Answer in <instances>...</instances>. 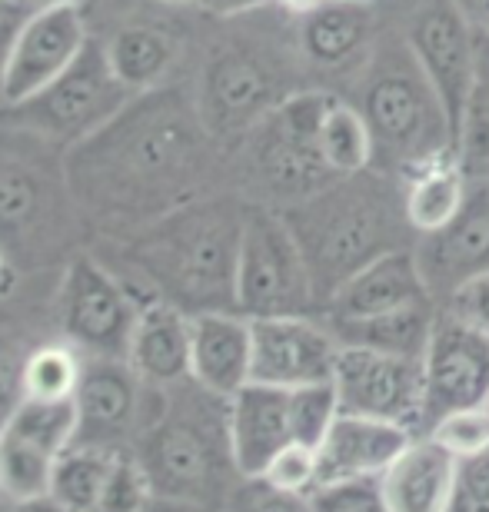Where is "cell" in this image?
<instances>
[{
	"label": "cell",
	"instance_id": "6da1fadb",
	"mask_svg": "<svg viewBox=\"0 0 489 512\" xmlns=\"http://www.w3.org/2000/svg\"><path fill=\"white\" fill-rule=\"evenodd\" d=\"M217 150L187 84L140 90L117 117L67 147L80 220L110 240L134 237L207 193Z\"/></svg>",
	"mask_w": 489,
	"mask_h": 512
},
{
	"label": "cell",
	"instance_id": "7a4b0ae2",
	"mask_svg": "<svg viewBox=\"0 0 489 512\" xmlns=\"http://www.w3.org/2000/svg\"><path fill=\"white\" fill-rule=\"evenodd\" d=\"M247 207L233 193H203L163 213L127 240H114L154 300L180 310H237V256Z\"/></svg>",
	"mask_w": 489,
	"mask_h": 512
},
{
	"label": "cell",
	"instance_id": "3957f363",
	"mask_svg": "<svg viewBox=\"0 0 489 512\" xmlns=\"http://www.w3.org/2000/svg\"><path fill=\"white\" fill-rule=\"evenodd\" d=\"M280 213L307 256L317 306L330 300L336 286L360 266L406 247L403 230H410L403 193L396 197L390 183L370 170L336 177L330 187L280 207Z\"/></svg>",
	"mask_w": 489,
	"mask_h": 512
},
{
	"label": "cell",
	"instance_id": "277c9868",
	"mask_svg": "<svg viewBox=\"0 0 489 512\" xmlns=\"http://www.w3.org/2000/svg\"><path fill=\"white\" fill-rule=\"evenodd\" d=\"M134 453L154 496L223 512L240 479L230 446V399L210 393L193 376L167 386L163 409L137 436Z\"/></svg>",
	"mask_w": 489,
	"mask_h": 512
},
{
	"label": "cell",
	"instance_id": "5b68a950",
	"mask_svg": "<svg viewBox=\"0 0 489 512\" xmlns=\"http://www.w3.org/2000/svg\"><path fill=\"white\" fill-rule=\"evenodd\" d=\"M80 227L67 147L0 117V250L14 266H40L74 250Z\"/></svg>",
	"mask_w": 489,
	"mask_h": 512
},
{
	"label": "cell",
	"instance_id": "8992f818",
	"mask_svg": "<svg viewBox=\"0 0 489 512\" xmlns=\"http://www.w3.org/2000/svg\"><path fill=\"white\" fill-rule=\"evenodd\" d=\"M356 107L370 124L376 157L396 163L403 173L440 153H453L440 97L406 40H383L376 47Z\"/></svg>",
	"mask_w": 489,
	"mask_h": 512
},
{
	"label": "cell",
	"instance_id": "52a82bcc",
	"mask_svg": "<svg viewBox=\"0 0 489 512\" xmlns=\"http://www.w3.org/2000/svg\"><path fill=\"white\" fill-rule=\"evenodd\" d=\"M330 100L320 90H293L237 143L243 170L267 197V207H273V200L290 207L336 180L320 150V127Z\"/></svg>",
	"mask_w": 489,
	"mask_h": 512
},
{
	"label": "cell",
	"instance_id": "ba28073f",
	"mask_svg": "<svg viewBox=\"0 0 489 512\" xmlns=\"http://www.w3.org/2000/svg\"><path fill=\"white\" fill-rule=\"evenodd\" d=\"M197 107L220 147H237L280 100H287L290 70L273 47L250 37H223L210 44L197 80Z\"/></svg>",
	"mask_w": 489,
	"mask_h": 512
},
{
	"label": "cell",
	"instance_id": "9c48e42d",
	"mask_svg": "<svg viewBox=\"0 0 489 512\" xmlns=\"http://www.w3.org/2000/svg\"><path fill=\"white\" fill-rule=\"evenodd\" d=\"M317 310L313 276L283 213L267 203H250L237 256V313L310 316Z\"/></svg>",
	"mask_w": 489,
	"mask_h": 512
},
{
	"label": "cell",
	"instance_id": "30bf717a",
	"mask_svg": "<svg viewBox=\"0 0 489 512\" xmlns=\"http://www.w3.org/2000/svg\"><path fill=\"white\" fill-rule=\"evenodd\" d=\"M130 97L134 90L114 74L104 44L90 37L64 74L50 80L40 94L27 97L24 104L0 107V117L40 133L60 147H74L77 140L90 137L110 117H117L130 104Z\"/></svg>",
	"mask_w": 489,
	"mask_h": 512
},
{
	"label": "cell",
	"instance_id": "8fae6325",
	"mask_svg": "<svg viewBox=\"0 0 489 512\" xmlns=\"http://www.w3.org/2000/svg\"><path fill=\"white\" fill-rule=\"evenodd\" d=\"M140 303L100 256H70L60 276L57 316L70 346L87 356H124Z\"/></svg>",
	"mask_w": 489,
	"mask_h": 512
},
{
	"label": "cell",
	"instance_id": "7c38bea8",
	"mask_svg": "<svg viewBox=\"0 0 489 512\" xmlns=\"http://www.w3.org/2000/svg\"><path fill=\"white\" fill-rule=\"evenodd\" d=\"M406 44L440 97L446 127H450V147L460 157L476 77V27L456 0H433L413 14L406 27Z\"/></svg>",
	"mask_w": 489,
	"mask_h": 512
},
{
	"label": "cell",
	"instance_id": "4fadbf2b",
	"mask_svg": "<svg viewBox=\"0 0 489 512\" xmlns=\"http://www.w3.org/2000/svg\"><path fill=\"white\" fill-rule=\"evenodd\" d=\"M167 386H150L137 376L124 356H87L80 373L74 406V443L134 446L137 436L163 409Z\"/></svg>",
	"mask_w": 489,
	"mask_h": 512
},
{
	"label": "cell",
	"instance_id": "5bb4252c",
	"mask_svg": "<svg viewBox=\"0 0 489 512\" xmlns=\"http://www.w3.org/2000/svg\"><path fill=\"white\" fill-rule=\"evenodd\" d=\"M74 433V399H20L14 413L0 423V496L10 506L50 496L57 459L74 443Z\"/></svg>",
	"mask_w": 489,
	"mask_h": 512
},
{
	"label": "cell",
	"instance_id": "9a60e30c",
	"mask_svg": "<svg viewBox=\"0 0 489 512\" xmlns=\"http://www.w3.org/2000/svg\"><path fill=\"white\" fill-rule=\"evenodd\" d=\"M340 413L373 416L406 426L423 436L426 429V370L413 356L376 353L366 346H340L333 370Z\"/></svg>",
	"mask_w": 489,
	"mask_h": 512
},
{
	"label": "cell",
	"instance_id": "2e32d148",
	"mask_svg": "<svg viewBox=\"0 0 489 512\" xmlns=\"http://www.w3.org/2000/svg\"><path fill=\"white\" fill-rule=\"evenodd\" d=\"M90 30L80 4L37 7L20 27L0 77V107L24 104L57 80L87 47Z\"/></svg>",
	"mask_w": 489,
	"mask_h": 512
},
{
	"label": "cell",
	"instance_id": "e0dca14e",
	"mask_svg": "<svg viewBox=\"0 0 489 512\" xmlns=\"http://www.w3.org/2000/svg\"><path fill=\"white\" fill-rule=\"evenodd\" d=\"M253 326L250 383L297 389L310 383H333L340 340L313 316H260Z\"/></svg>",
	"mask_w": 489,
	"mask_h": 512
},
{
	"label": "cell",
	"instance_id": "ac0fdd59",
	"mask_svg": "<svg viewBox=\"0 0 489 512\" xmlns=\"http://www.w3.org/2000/svg\"><path fill=\"white\" fill-rule=\"evenodd\" d=\"M426 370V429L450 409L486 403L489 396V336L460 316L440 310L433 326ZM423 429V433H426Z\"/></svg>",
	"mask_w": 489,
	"mask_h": 512
},
{
	"label": "cell",
	"instance_id": "d6986e66",
	"mask_svg": "<svg viewBox=\"0 0 489 512\" xmlns=\"http://www.w3.org/2000/svg\"><path fill=\"white\" fill-rule=\"evenodd\" d=\"M416 303H436L430 283L423 276L420 256L413 250H390L360 266L350 280L336 286V293L323 303L326 320H360V316H376L403 310Z\"/></svg>",
	"mask_w": 489,
	"mask_h": 512
},
{
	"label": "cell",
	"instance_id": "ffe728a7",
	"mask_svg": "<svg viewBox=\"0 0 489 512\" xmlns=\"http://www.w3.org/2000/svg\"><path fill=\"white\" fill-rule=\"evenodd\" d=\"M413 436L416 433H410L406 426L386 423V419L340 413L326 439L317 446L320 486L350 483V479H380L386 466L410 446Z\"/></svg>",
	"mask_w": 489,
	"mask_h": 512
},
{
	"label": "cell",
	"instance_id": "44dd1931",
	"mask_svg": "<svg viewBox=\"0 0 489 512\" xmlns=\"http://www.w3.org/2000/svg\"><path fill=\"white\" fill-rule=\"evenodd\" d=\"M253 326L237 310H207L190 320V376L217 396H233L250 383Z\"/></svg>",
	"mask_w": 489,
	"mask_h": 512
},
{
	"label": "cell",
	"instance_id": "7402d4cb",
	"mask_svg": "<svg viewBox=\"0 0 489 512\" xmlns=\"http://www.w3.org/2000/svg\"><path fill=\"white\" fill-rule=\"evenodd\" d=\"M420 256L423 276L430 283L433 300L450 296L456 286L466 283L476 273L489 270V183L470 187L463 213L450 227L426 237Z\"/></svg>",
	"mask_w": 489,
	"mask_h": 512
},
{
	"label": "cell",
	"instance_id": "603a6c76",
	"mask_svg": "<svg viewBox=\"0 0 489 512\" xmlns=\"http://www.w3.org/2000/svg\"><path fill=\"white\" fill-rule=\"evenodd\" d=\"M290 443V389L247 383L230 396V446L240 476H260Z\"/></svg>",
	"mask_w": 489,
	"mask_h": 512
},
{
	"label": "cell",
	"instance_id": "cb8c5ba5",
	"mask_svg": "<svg viewBox=\"0 0 489 512\" xmlns=\"http://www.w3.org/2000/svg\"><path fill=\"white\" fill-rule=\"evenodd\" d=\"M190 320L170 300H150L140 306L130 333L127 363L150 386H173L190 376Z\"/></svg>",
	"mask_w": 489,
	"mask_h": 512
},
{
	"label": "cell",
	"instance_id": "d4e9b609",
	"mask_svg": "<svg viewBox=\"0 0 489 512\" xmlns=\"http://www.w3.org/2000/svg\"><path fill=\"white\" fill-rule=\"evenodd\" d=\"M456 463L430 436H413L410 446L386 466L380 489L390 512H446L453 496Z\"/></svg>",
	"mask_w": 489,
	"mask_h": 512
},
{
	"label": "cell",
	"instance_id": "484cf974",
	"mask_svg": "<svg viewBox=\"0 0 489 512\" xmlns=\"http://www.w3.org/2000/svg\"><path fill=\"white\" fill-rule=\"evenodd\" d=\"M466 200H470V170L456 153H440L406 170L403 210L410 230L420 237H433L450 227L463 213Z\"/></svg>",
	"mask_w": 489,
	"mask_h": 512
},
{
	"label": "cell",
	"instance_id": "4316f807",
	"mask_svg": "<svg viewBox=\"0 0 489 512\" xmlns=\"http://www.w3.org/2000/svg\"><path fill=\"white\" fill-rule=\"evenodd\" d=\"M370 0H320L297 14V44L310 64L343 67L370 44Z\"/></svg>",
	"mask_w": 489,
	"mask_h": 512
},
{
	"label": "cell",
	"instance_id": "83f0119b",
	"mask_svg": "<svg viewBox=\"0 0 489 512\" xmlns=\"http://www.w3.org/2000/svg\"><path fill=\"white\" fill-rule=\"evenodd\" d=\"M114 74L140 94V90L167 84L173 64L180 60V40L173 30L150 20H127L104 44Z\"/></svg>",
	"mask_w": 489,
	"mask_h": 512
},
{
	"label": "cell",
	"instance_id": "f1b7e54d",
	"mask_svg": "<svg viewBox=\"0 0 489 512\" xmlns=\"http://www.w3.org/2000/svg\"><path fill=\"white\" fill-rule=\"evenodd\" d=\"M433 303H416L403 306V310L360 316V320H326L340 346H366L376 353H393V356H413L423 360L433 340L436 326Z\"/></svg>",
	"mask_w": 489,
	"mask_h": 512
},
{
	"label": "cell",
	"instance_id": "f546056e",
	"mask_svg": "<svg viewBox=\"0 0 489 512\" xmlns=\"http://www.w3.org/2000/svg\"><path fill=\"white\" fill-rule=\"evenodd\" d=\"M117 449L120 446L104 443H70L64 456L57 459L54 479H50V496L74 512H97Z\"/></svg>",
	"mask_w": 489,
	"mask_h": 512
},
{
	"label": "cell",
	"instance_id": "4dcf8cb0",
	"mask_svg": "<svg viewBox=\"0 0 489 512\" xmlns=\"http://www.w3.org/2000/svg\"><path fill=\"white\" fill-rule=\"evenodd\" d=\"M320 150L333 177H356V173L370 170V163L376 160V147L360 107L346 104L340 97L330 100L320 127Z\"/></svg>",
	"mask_w": 489,
	"mask_h": 512
},
{
	"label": "cell",
	"instance_id": "1f68e13d",
	"mask_svg": "<svg viewBox=\"0 0 489 512\" xmlns=\"http://www.w3.org/2000/svg\"><path fill=\"white\" fill-rule=\"evenodd\" d=\"M80 373H84V353L77 346H70L67 340L34 346L24 370V396L47 399V403L74 399Z\"/></svg>",
	"mask_w": 489,
	"mask_h": 512
},
{
	"label": "cell",
	"instance_id": "d6a6232c",
	"mask_svg": "<svg viewBox=\"0 0 489 512\" xmlns=\"http://www.w3.org/2000/svg\"><path fill=\"white\" fill-rule=\"evenodd\" d=\"M460 160L466 170H489V30H476V77Z\"/></svg>",
	"mask_w": 489,
	"mask_h": 512
},
{
	"label": "cell",
	"instance_id": "836d02e7",
	"mask_svg": "<svg viewBox=\"0 0 489 512\" xmlns=\"http://www.w3.org/2000/svg\"><path fill=\"white\" fill-rule=\"evenodd\" d=\"M340 416V396L333 383H310L290 389V433L293 443L317 449Z\"/></svg>",
	"mask_w": 489,
	"mask_h": 512
},
{
	"label": "cell",
	"instance_id": "e575fe53",
	"mask_svg": "<svg viewBox=\"0 0 489 512\" xmlns=\"http://www.w3.org/2000/svg\"><path fill=\"white\" fill-rule=\"evenodd\" d=\"M423 436H430L456 459H470L489 449V409L486 403L450 409L440 419H433V426Z\"/></svg>",
	"mask_w": 489,
	"mask_h": 512
},
{
	"label": "cell",
	"instance_id": "d590c367",
	"mask_svg": "<svg viewBox=\"0 0 489 512\" xmlns=\"http://www.w3.org/2000/svg\"><path fill=\"white\" fill-rule=\"evenodd\" d=\"M223 512H317L313 496L273 486L267 476H240Z\"/></svg>",
	"mask_w": 489,
	"mask_h": 512
},
{
	"label": "cell",
	"instance_id": "8d00e7d4",
	"mask_svg": "<svg viewBox=\"0 0 489 512\" xmlns=\"http://www.w3.org/2000/svg\"><path fill=\"white\" fill-rule=\"evenodd\" d=\"M260 476H267L273 486L290 489V493H307L313 496L320 486V473H317V449L290 443L283 446L277 456L270 459V466L263 469Z\"/></svg>",
	"mask_w": 489,
	"mask_h": 512
},
{
	"label": "cell",
	"instance_id": "74e56055",
	"mask_svg": "<svg viewBox=\"0 0 489 512\" xmlns=\"http://www.w3.org/2000/svg\"><path fill=\"white\" fill-rule=\"evenodd\" d=\"M317 512H390L383 499L380 479H350V483L320 486L313 493Z\"/></svg>",
	"mask_w": 489,
	"mask_h": 512
},
{
	"label": "cell",
	"instance_id": "f35d334b",
	"mask_svg": "<svg viewBox=\"0 0 489 512\" xmlns=\"http://www.w3.org/2000/svg\"><path fill=\"white\" fill-rule=\"evenodd\" d=\"M446 512H489V449L456 463L453 496Z\"/></svg>",
	"mask_w": 489,
	"mask_h": 512
},
{
	"label": "cell",
	"instance_id": "ab89813d",
	"mask_svg": "<svg viewBox=\"0 0 489 512\" xmlns=\"http://www.w3.org/2000/svg\"><path fill=\"white\" fill-rule=\"evenodd\" d=\"M30 350L14 333H0V423L24 399V370Z\"/></svg>",
	"mask_w": 489,
	"mask_h": 512
},
{
	"label": "cell",
	"instance_id": "60d3db41",
	"mask_svg": "<svg viewBox=\"0 0 489 512\" xmlns=\"http://www.w3.org/2000/svg\"><path fill=\"white\" fill-rule=\"evenodd\" d=\"M443 310L460 316L476 330H483L489 336V270L470 276L466 283H460L456 290L443 300Z\"/></svg>",
	"mask_w": 489,
	"mask_h": 512
},
{
	"label": "cell",
	"instance_id": "b9f144b4",
	"mask_svg": "<svg viewBox=\"0 0 489 512\" xmlns=\"http://www.w3.org/2000/svg\"><path fill=\"white\" fill-rule=\"evenodd\" d=\"M34 4L30 0H0V77H4L7 57L14 50V40L20 34V27L27 24V17L34 14Z\"/></svg>",
	"mask_w": 489,
	"mask_h": 512
},
{
	"label": "cell",
	"instance_id": "7bdbcfd3",
	"mask_svg": "<svg viewBox=\"0 0 489 512\" xmlns=\"http://www.w3.org/2000/svg\"><path fill=\"white\" fill-rule=\"evenodd\" d=\"M270 4H280V0H200V7L207 14L220 17V20H233V17H247L253 10H263Z\"/></svg>",
	"mask_w": 489,
	"mask_h": 512
},
{
	"label": "cell",
	"instance_id": "ee69618b",
	"mask_svg": "<svg viewBox=\"0 0 489 512\" xmlns=\"http://www.w3.org/2000/svg\"><path fill=\"white\" fill-rule=\"evenodd\" d=\"M476 30H489V0H456Z\"/></svg>",
	"mask_w": 489,
	"mask_h": 512
},
{
	"label": "cell",
	"instance_id": "f6af8a7d",
	"mask_svg": "<svg viewBox=\"0 0 489 512\" xmlns=\"http://www.w3.org/2000/svg\"><path fill=\"white\" fill-rule=\"evenodd\" d=\"M10 512H74V509L57 503L54 496H40V499H27V503H14Z\"/></svg>",
	"mask_w": 489,
	"mask_h": 512
},
{
	"label": "cell",
	"instance_id": "bcb514c9",
	"mask_svg": "<svg viewBox=\"0 0 489 512\" xmlns=\"http://www.w3.org/2000/svg\"><path fill=\"white\" fill-rule=\"evenodd\" d=\"M14 283H17V266L10 263V256L0 250V300L14 293Z\"/></svg>",
	"mask_w": 489,
	"mask_h": 512
},
{
	"label": "cell",
	"instance_id": "7dc6e473",
	"mask_svg": "<svg viewBox=\"0 0 489 512\" xmlns=\"http://www.w3.org/2000/svg\"><path fill=\"white\" fill-rule=\"evenodd\" d=\"M144 512H207V509H197V506H190V503H177V499L154 496V499L147 503Z\"/></svg>",
	"mask_w": 489,
	"mask_h": 512
},
{
	"label": "cell",
	"instance_id": "c3c4849f",
	"mask_svg": "<svg viewBox=\"0 0 489 512\" xmlns=\"http://www.w3.org/2000/svg\"><path fill=\"white\" fill-rule=\"evenodd\" d=\"M34 7H54V4H80V0H30Z\"/></svg>",
	"mask_w": 489,
	"mask_h": 512
},
{
	"label": "cell",
	"instance_id": "681fc988",
	"mask_svg": "<svg viewBox=\"0 0 489 512\" xmlns=\"http://www.w3.org/2000/svg\"><path fill=\"white\" fill-rule=\"evenodd\" d=\"M160 4H200V0H160Z\"/></svg>",
	"mask_w": 489,
	"mask_h": 512
},
{
	"label": "cell",
	"instance_id": "f907efd6",
	"mask_svg": "<svg viewBox=\"0 0 489 512\" xmlns=\"http://www.w3.org/2000/svg\"><path fill=\"white\" fill-rule=\"evenodd\" d=\"M486 409H489V396H486Z\"/></svg>",
	"mask_w": 489,
	"mask_h": 512
}]
</instances>
